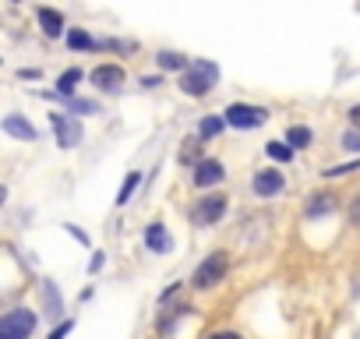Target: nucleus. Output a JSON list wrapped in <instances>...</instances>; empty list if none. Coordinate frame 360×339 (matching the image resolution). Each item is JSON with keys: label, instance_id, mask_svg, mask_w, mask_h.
<instances>
[{"label": "nucleus", "instance_id": "32", "mask_svg": "<svg viewBox=\"0 0 360 339\" xmlns=\"http://www.w3.org/2000/svg\"><path fill=\"white\" fill-rule=\"evenodd\" d=\"M346 120H349V127H356V131H360V103H353V106L346 110Z\"/></svg>", "mask_w": 360, "mask_h": 339}, {"label": "nucleus", "instance_id": "19", "mask_svg": "<svg viewBox=\"0 0 360 339\" xmlns=\"http://www.w3.org/2000/svg\"><path fill=\"white\" fill-rule=\"evenodd\" d=\"M78 82H85V71L82 68H68L60 78H57V99H75V89H78Z\"/></svg>", "mask_w": 360, "mask_h": 339}, {"label": "nucleus", "instance_id": "16", "mask_svg": "<svg viewBox=\"0 0 360 339\" xmlns=\"http://www.w3.org/2000/svg\"><path fill=\"white\" fill-rule=\"evenodd\" d=\"M155 64H159V71H180V75H184L195 60L184 57L180 50H159V53H155Z\"/></svg>", "mask_w": 360, "mask_h": 339}, {"label": "nucleus", "instance_id": "22", "mask_svg": "<svg viewBox=\"0 0 360 339\" xmlns=\"http://www.w3.org/2000/svg\"><path fill=\"white\" fill-rule=\"evenodd\" d=\"M138 188H141V174H138V170H134V174H127V177H124V184H120V195H117V205L124 209V205H127V202L134 198V191H138Z\"/></svg>", "mask_w": 360, "mask_h": 339}, {"label": "nucleus", "instance_id": "9", "mask_svg": "<svg viewBox=\"0 0 360 339\" xmlns=\"http://www.w3.org/2000/svg\"><path fill=\"white\" fill-rule=\"evenodd\" d=\"M226 181V166L219 162V159H212V155H205L195 170H191V184L195 188H216V184H223Z\"/></svg>", "mask_w": 360, "mask_h": 339}, {"label": "nucleus", "instance_id": "25", "mask_svg": "<svg viewBox=\"0 0 360 339\" xmlns=\"http://www.w3.org/2000/svg\"><path fill=\"white\" fill-rule=\"evenodd\" d=\"M57 103H64L68 110H75V113H85V117L99 113V103H96V99H57Z\"/></svg>", "mask_w": 360, "mask_h": 339}, {"label": "nucleus", "instance_id": "24", "mask_svg": "<svg viewBox=\"0 0 360 339\" xmlns=\"http://www.w3.org/2000/svg\"><path fill=\"white\" fill-rule=\"evenodd\" d=\"M360 170V159H353V162H335V166H325L321 170V177L325 181H332V177H349V174H356Z\"/></svg>", "mask_w": 360, "mask_h": 339}, {"label": "nucleus", "instance_id": "6", "mask_svg": "<svg viewBox=\"0 0 360 339\" xmlns=\"http://www.w3.org/2000/svg\"><path fill=\"white\" fill-rule=\"evenodd\" d=\"M226 209H230V198L219 195V191H212V195H205V198L195 202V209H191V223H195V226H216V223L226 216Z\"/></svg>", "mask_w": 360, "mask_h": 339}, {"label": "nucleus", "instance_id": "36", "mask_svg": "<svg viewBox=\"0 0 360 339\" xmlns=\"http://www.w3.org/2000/svg\"><path fill=\"white\" fill-rule=\"evenodd\" d=\"M103 265H106V258H103V251H96V258H92V265H89V269H92V272H99Z\"/></svg>", "mask_w": 360, "mask_h": 339}, {"label": "nucleus", "instance_id": "34", "mask_svg": "<svg viewBox=\"0 0 360 339\" xmlns=\"http://www.w3.org/2000/svg\"><path fill=\"white\" fill-rule=\"evenodd\" d=\"M18 78H22V82H36V78H39V71H36V68H22V71H18Z\"/></svg>", "mask_w": 360, "mask_h": 339}, {"label": "nucleus", "instance_id": "7", "mask_svg": "<svg viewBox=\"0 0 360 339\" xmlns=\"http://www.w3.org/2000/svg\"><path fill=\"white\" fill-rule=\"evenodd\" d=\"M251 191L258 198H279L286 191V174L279 166H265V170H258V174L251 177Z\"/></svg>", "mask_w": 360, "mask_h": 339}, {"label": "nucleus", "instance_id": "14", "mask_svg": "<svg viewBox=\"0 0 360 339\" xmlns=\"http://www.w3.org/2000/svg\"><path fill=\"white\" fill-rule=\"evenodd\" d=\"M335 195H328V191H314V195H307V202H304V216H311V219H318V216H328V212H335Z\"/></svg>", "mask_w": 360, "mask_h": 339}, {"label": "nucleus", "instance_id": "26", "mask_svg": "<svg viewBox=\"0 0 360 339\" xmlns=\"http://www.w3.org/2000/svg\"><path fill=\"white\" fill-rule=\"evenodd\" d=\"M339 145H342L346 152H353V155L360 159V131H356V127H349V131H342V138H339Z\"/></svg>", "mask_w": 360, "mask_h": 339}, {"label": "nucleus", "instance_id": "23", "mask_svg": "<svg viewBox=\"0 0 360 339\" xmlns=\"http://www.w3.org/2000/svg\"><path fill=\"white\" fill-rule=\"evenodd\" d=\"M223 127H226L223 113H219V117H205V120L198 124V138H202V141H212L216 134H223Z\"/></svg>", "mask_w": 360, "mask_h": 339}, {"label": "nucleus", "instance_id": "29", "mask_svg": "<svg viewBox=\"0 0 360 339\" xmlns=\"http://www.w3.org/2000/svg\"><path fill=\"white\" fill-rule=\"evenodd\" d=\"M71 328H75V318H68V321H60V325H57V328H53V332H50L46 339H68V335H71Z\"/></svg>", "mask_w": 360, "mask_h": 339}, {"label": "nucleus", "instance_id": "11", "mask_svg": "<svg viewBox=\"0 0 360 339\" xmlns=\"http://www.w3.org/2000/svg\"><path fill=\"white\" fill-rule=\"evenodd\" d=\"M39 293H43V314L53 318V321H68L64 318V293H60V286L53 279H43L39 283Z\"/></svg>", "mask_w": 360, "mask_h": 339}, {"label": "nucleus", "instance_id": "13", "mask_svg": "<svg viewBox=\"0 0 360 339\" xmlns=\"http://www.w3.org/2000/svg\"><path fill=\"white\" fill-rule=\"evenodd\" d=\"M0 127H4V134H11V138H18V141H39V131H36L22 113H8Z\"/></svg>", "mask_w": 360, "mask_h": 339}, {"label": "nucleus", "instance_id": "21", "mask_svg": "<svg viewBox=\"0 0 360 339\" xmlns=\"http://www.w3.org/2000/svg\"><path fill=\"white\" fill-rule=\"evenodd\" d=\"M265 155H269V159H276V162H283V166H286V162H290V159H293V148H290V145H286V141H283V138H272V141H265Z\"/></svg>", "mask_w": 360, "mask_h": 339}, {"label": "nucleus", "instance_id": "37", "mask_svg": "<svg viewBox=\"0 0 360 339\" xmlns=\"http://www.w3.org/2000/svg\"><path fill=\"white\" fill-rule=\"evenodd\" d=\"M92 293H96V290H92V286H85V290H82V293H78V300H82V304H85V300H92Z\"/></svg>", "mask_w": 360, "mask_h": 339}, {"label": "nucleus", "instance_id": "31", "mask_svg": "<svg viewBox=\"0 0 360 339\" xmlns=\"http://www.w3.org/2000/svg\"><path fill=\"white\" fill-rule=\"evenodd\" d=\"M176 293H180V283H169V286H166V290L159 293V304H169V300H173Z\"/></svg>", "mask_w": 360, "mask_h": 339}, {"label": "nucleus", "instance_id": "17", "mask_svg": "<svg viewBox=\"0 0 360 339\" xmlns=\"http://www.w3.org/2000/svg\"><path fill=\"white\" fill-rule=\"evenodd\" d=\"M68 46L75 50V53H92V50H103V39H96L89 29H68Z\"/></svg>", "mask_w": 360, "mask_h": 339}, {"label": "nucleus", "instance_id": "3", "mask_svg": "<svg viewBox=\"0 0 360 339\" xmlns=\"http://www.w3.org/2000/svg\"><path fill=\"white\" fill-rule=\"evenodd\" d=\"M39 325V314L29 307H11L0 318V339H32Z\"/></svg>", "mask_w": 360, "mask_h": 339}, {"label": "nucleus", "instance_id": "20", "mask_svg": "<svg viewBox=\"0 0 360 339\" xmlns=\"http://www.w3.org/2000/svg\"><path fill=\"white\" fill-rule=\"evenodd\" d=\"M283 141H286L293 152H297V148H311V145H314V131H311L307 124H293V127H286Z\"/></svg>", "mask_w": 360, "mask_h": 339}, {"label": "nucleus", "instance_id": "4", "mask_svg": "<svg viewBox=\"0 0 360 339\" xmlns=\"http://www.w3.org/2000/svg\"><path fill=\"white\" fill-rule=\"evenodd\" d=\"M269 117H272V113H269V106H255V103H230V106L223 110V120H226L230 127H237V131L262 127Z\"/></svg>", "mask_w": 360, "mask_h": 339}, {"label": "nucleus", "instance_id": "1", "mask_svg": "<svg viewBox=\"0 0 360 339\" xmlns=\"http://www.w3.org/2000/svg\"><path fill=\"white\" fill-rule=\"evenodd\" d=\"M216 85H219V64H212V60H205V57H198L184 75H180V82H176L180 92H184V96H195V99L212 96Z\"/></svg>", "mask_w": 360, "mask_h": 339}, {"label": "nucleus", "instance_id": "5", "mask_svg": "<svg viewBox=\"0 0 360 339\" xmlns=\"http://www.w3.org/2000/svg\"><path fill=\"white\" fill-rule=\"evenodd\" d=\"M50 127H53V138H57V145H60V148H78V145H82V138H85L82 120H78V117H71V113H60V110H53V113H50Z\"/></svg>", "mask_w": 360, "mask_h": 339}, {"label": "nucleus", "instance_id": "12", "mask_svg": "<svg viewBox=\"0 0 360 339\" xmlns=\"http://www.w3.org/2000/svg\"><path fill=\"white\" fill-rule=\"evenodd\" d=\"M36 22H39V29H43V36L46 39H60V36H68V22H64V15L57 11V8H36Z\"/></svg>", "mask_w": 360, "mask_h": 339}, {"label": "nucleus", "instance_id": "8", "mask_svg": "<svg viewBox=\"0 0 360 339\" xmlns=\"http://www.w3.org/2000/svg\"><path fill=\"white\" fill-rule=\"evenodd\" d=\"M124 82H127V71L120 64H113V60L110 64H96L89 71V85H96L99 92H120Z\"/></svg>", "mask_w": 360, "mask_h": 339}, {"label": "nucleus", "instance_id": "35", "mask_svg": "<svg viewBox=\"0 0 360 339\" xmlns=\"http://www.w3.org/2000/svg\"><path fill=\"white\" fill-rule=\"evenodd\" d=\"M162 85V78L159 75H148V78H141V89H159Z\"/></svg>", "mask_w": 360, "mask_h": 339}, {"label": "nucleus", "instance_id": "30", "mask_svg": "<svg viewBox=\"0 0 360 339\" xmlns=\"http://www.w3.org/2000/svg\"><path fill=\"white\" fill-rule=\"evenodd\" d=\"M349 223L353 226H360V191L353 195V202H349Z\"/></svg>", "mask_w": 360, "mask_h": 339}, {"label": "nucleus", "instance_id": "28", "mask_svg": "<svg viewBox=\"0 0 360 339\" xmlns=\"http://www.w3.org/2000/svg\"><path fill=\"white\" fill-rule=\"evenodd\" d=\"M64 230H68V234H71V237H75V241H78L82 248H89V244H92V237H89V234H85L82 226H75V223H64Z\"/></svg>", "mask_w": 360, "mask_h": 339}, {"label": "nucleus", "instance_id": "27", "mask_svg": "<svg viewBox=\"0 0 360 339\" xmlns=\"http://www.w3.org/2000/svg\"><path fill=\"white\" fill-rule=\"evenodd\" d=\"M103 50H113V53H131L134 43L131 39H103Z\"/></svg>", "mask_w": 360, "mask_h": 339}, {"label": "nucleus", "instance_id": "10", "mask_svg": "<svg viewBox=\"0 0 360 339\" xmlns=\"http://www.w3.org/2000/svg\"><path fill=\"white\" fill-rule=\"evenodd\" d=\"M141 241H145V248H148L152 255H169V251H173V234H169V226L159 223V219L145 226V237H141Z\"/></svg>", "mask_w": 360, "mask_h": 339}, {"label": "nucleus", "instance_id": "33", "mask_svg": "<svg viewBox=\"0 0 360 339\" xmlns=\"http://www.w3.org/2000/svg\"><path fill=\"white\" fill-rule=\"evenodd\" d=\"M209 339H244V335H240L237 328H216V332H212Z\"/></svg>", "mask_w": 360, "mask_h": 339}, {"label": "nucleus", "instance_id": "15", "mask_svg": "<svg viewBox=\"0 0 360 339\" xmlns=\"http://www.w3.org/2000/svg\"><path fill=\"white\" fill-rule=\"evenodd\" d=\"M195 314V307L191 304H176V307H169L166 314H159V321H155V328L166 335V332H176V325L184 321V318H191Z\"/></svg>", "mask_w": 360, "mask_h": 339}, {"label": "nucleus", "instance_id": "18", "mask_svg": "<svg viewBox=\"0 0 360 339\" xmlns=\"http://www.w3.org/2000/svg\"><path fill=\"white\" fill-rule=\"evenodd\" d=\"M202 145H205V141H202L198 134L184 138V141H180V152H176V159L184 162V166H191V170H195V166H198V162L205 159V155H202Z\"/></svg>", "mask_w": 360, "mask_h": 339}, {"label": "nucleus", "instance_id": "2", "mask_svg": "<svg viewBox=\"0 0 360 339\" xmlns=\"http://www.w3.org/2000/svg\"><path fill=\"white\" fill-rule=\"evenodd\" d=\"M226 272H230V255H226V251H212V255H205V258L195 265L191 286H195V290H216V286L226 279Z\"/></svg>", "mask_w": 360, "mask_h": 339}]
</instances>
